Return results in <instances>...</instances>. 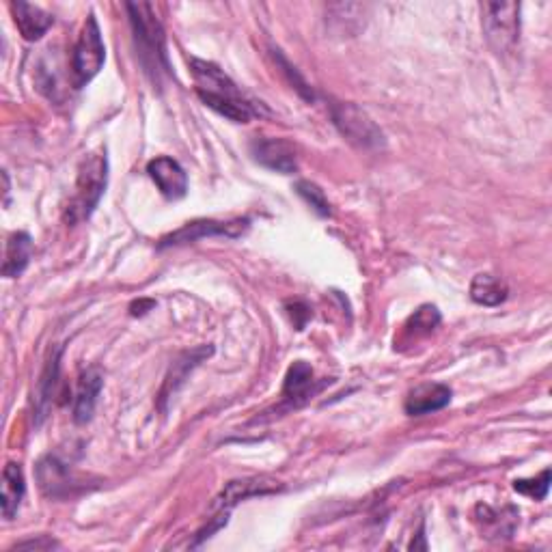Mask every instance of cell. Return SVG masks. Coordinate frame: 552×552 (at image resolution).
Segmentation results:
<instances>
[{"label":"cell","instance_id":"cell-14","mask_svg":"<svg viewBox=\"0 0 552 552\" xmlns=\"http://www.w3.org/2000/svg\"><path fill=\"white\" fill-rule=\"evenodd\" d=\"M11 11H13V20H16L20 35L26 41L41 39L54 24V18L48 11H44L37 5L22 3V0H18V3H11Z\"/></svg>","mask_w":552,"mask_h":552},{"label":"cell","instance_id":"cell-6","mask_svg":"<svg viewBox=\"0 0 552 552\" xmlns=\"http://www.w3.org/2000/svg\"><path fill=\"white\" fill-rule=\"evenodd\" d=\"M330 117L345 141L361 149H382L384 147V132L376 126L365 110L356 104L348 102H333L330 104Z\"/></svg>","mask_w":552,"mask_h":552},{"label":"cell","instance_id":"cell-15","mask_svg":"<svg viewBox=\"0 0 552 552\" xmlns=\"http://www.w3.org/2000/svg\"><path fill=\"white\" fill-rule=\"evenodd\" d=\"M26 492L24 473L20 464L9 462L3 471V483H0V512L5 520H11L18 514Z\"/></svg>","mask_w":552,"mask_h":552},{"label":"cell","instance_id":"cell-7","mask_svg":"<svg viewBox=\"0 0 552 552\" xmlns=\"http://www.w3.org/2000/svg\"><path fill=\"white\" fill-rule=\"evenodd\" d=\"M246 229H248V218L231 220V223H220V220H192V223H188V225H184L182 229H177V231L169 233L167 238H162L160 248L177 246V244H188V242H197V240L207 238V236L240 238Z\"/></svg>","mask_w":552,"mask_h":552},{"label":"cell","instance_id":"cell-2","mask_svg":"<svg viewBox=\"0 0 552 552\" xmlns=\"http://www.w3.org/2000/svg\"><path fill=\"white\" fill-rule=\"evenodd\" d=\"M130 16L136 57L141 61L145 74L154 85H162V78L169 76V54H167V35H164L162 22L156 11L147 3H126Z\"/></svg>","mask_w":552,"mask_h":552},{"label":"cell","instance_id":"cell-9","mask_svg":"<svg viewBox=\"0 0 552 552\" xmlns=\"http://www.w3.org/2000/svg\"><path fill=\"white\" fill-rule=\"evenodd\" d=\"M276 490H281L279 483H276L274 479H266V477H248V479L229 481L225 490L216 496L212 512H229L231 514V509L236 507L240 501L253 499V496L272 494Z\"/></svg>","mask_w":552,"mask_h":552},{"label":"cell","instance_id":"cell-4","mask_svg":"<svg viewBox=\"0 0 552 552\" xmlns=\"http://www.w3.org/2000/svg\"><path fill=\"white\" fill-rule=\"evenodd\" d=\"M483 35L496 54L514 52L520 39V5L518 3H483Z\"/></svg>","mask_w":552,"mask_h":552},{"label":"cell","instance_id":"cell-1","mask_svg":"<svg viewBox=\"0 0 552 552\" xmlns=\"http://www.w3.org/2000/svg\"><path fill=\"white\" fill-rule=\"evenodd\" d=\"M190 72L197 82L199 100L236 123H248L261 115V104L253 102L248 95L233 82L223 69L210 61L190 59Z\"/></svg>","mask_w":552,"mask_h":552},{"label":"cell","instance_id":"cell-10","mask_svg":"<svg viewBox=\"0 0 552 552\" xmlns=\"http://www.w3.org/2000/svg\"><path fill=\"white\" fill-rule=\"evenodd\" d=\"M147 173L151 179H154V184L167 199L177 201L186 197L188 175L177 160L169 156H160L147 164Z\"/></svg>","mask_w":552,"mask_h":552},{"label":"cell","instance_id":"cell-12","mask_svg":"<svg viewBox=\"0 0 552 552\" xmlns=\"http://www.w3.org/2000/svg\"><path fill=\"white\" fill-rule=\"evenodd\" d=\"M104 389V376L98 367H89L80 374L76 382V393H74V406L72 414L78 425L89 423L93 419L95 406H98V397Z\"/></svg>","mask_w":552,"mask_h":552},{"label":"cell","instance_id":"cell-13","mask_svg":"<svg viewBox=\"0 0 552 552\" xmlns=\"http://www.w3.org/2000/svg\"><path fill=\"white\" fill-rule=\"evenodd\" d=\"M451 389L445 384H436V382H425L414 386V389L408 393L404 410L410 417H423V414H432L443 410L451 404Z\"/></svg>","mask_w":552,"mask_h":552},{"label":"cell","instance_id":"cell-3","mask_svg":"<svg viewBox=\"0 0 552 552\" xmlns=\"http://www.w3.org/2000/svg\"><path fill=\"white\" fill-rule=\"evenodd\" d=\"M108 184V160L106 154H89L82 160L76 179V192L69 199L65 210V220L69 225H76L80 220H87L95 207H98Z\"/></svg>","mask_w":552,"mask_h":552},{"label":"cell","instance_id":"cell-21","mask_svg":"<svg viewBox=\"0 0 552 552\" xmlns=\"http://www.w3.org/2000/svg\"><path fill=\"white\" fill-rule=\"evenodd\" d=\"M296 190H298V195L302 199H305L320 216L326 218V216L333 214V210H330V203H328V199L324 195V190L320 186H317V184H313V182H298Z\"/></svg>","mask_w":552,"mask_h":552},{"label":"cell","instance_id":"cell-16","mask_svg":"<svg viewBox=\"0 0 552 552\" xmlns=\"http://www.w3.org/2000/svg\"><path fill=\"white\" fill-rule=\"evenodd\" d=\"M33 238L26 231H18L7 240L5 248V264H3V274L7 279H16L31 264L33 257Z\"/></svg>","mask_w":552,"mask_h":552},{"label":"cell","instance_id":"cell-24","mask_svg":"<svg viewBox=\"0 0 552 552\" xmlns=\"http://www.w3.org/2000/svg\"><path fill=\"white\" fill-rule=\"evenodd\" d=\"M57 544L46 540V542H26V544H18V548H54Z\"/></svg>","mask_w":552,"mask_h":552},{"label":"cell","instance_id":"cell-8","mask_svg":"<svg viewBox=\"0 0 552 552\" xmlns=\"http://www.w3.org/2000/svg\"><path fill=\"white\" fill-rule=\"evenodd\" d=\"M251 154L261 167L281 175H292L298 171L296 149L283 138H255L251 143Z\"/></svg>","mask_w":552,"mask_h":552},{"label":"cell","instance_id":"cell-17","mask_svg":"<svg viewBox=\"0 0 552 552\" xmlns=\"http://www.w3.org/2000/svg\"><path fill=\"white\" fill-rule=\"evenodd\" d=\"M37 475H39L41 488H44V492L50 496L69 494V488H72V483H74L72 475H69V471H67V466L61 464L57 458L41 460Z\"/></svg>","mask_w":552,"mask_h":552},{"label":"cell","instance_id":"cell-19","mask_svg":"<svg viewBox=\"0 0 552 552\" xmlns=\"http://www.w3.org/2000/svg\"><path fill=\"white\" fill-rule=\"evenodd\" d=\"M59 358L61 350L54 352V356L46 363V369L41 371V378L37 382V395H35V408H37V417L39 421L46 417V412L52 404V395L57 391V382H59Z\"/></svg>","mask_w":552,"mask_h":552},{"label":"cell","instance_id":"cell-22","mask_svg":"<svg viewBox=\"0 0 552 552\" xmlns=\"http://www.w3.org/2000/svg\"><path fill=\"white\" fill-rule=\"evenodd\" d=\"M514 490L524 496H531L535 501H544L550 490V471L546 468L537 479H516Z\"/></svg>","mask_w":552,"mask_h":552},{"label":"cell","instance_id":"cell-11","mask_svg":"<svg viewBox=\"0 0 552 552\" xmlns=\"http://www.w3.org/2000/svg\"><path fill=\"white\" fill-rule=\"evenodd\" d=\"M324 384L315 382L313 367L305 361H296L292 367H289L285 382H283V404L287 408H298L302 404H307L311 395L320 393Z\"/></svg>","mask_w":552,"mask_h":552},{"label":"cell","instance_id":"cell-5","mask_svg":"<svg viewBox=\"0 0 552 552\" xmlns=\"http://www.w3.org/2000/svg\"><path fill=\"white\" fill-rule=\"evenodd\" d=\"M104 61H106V46L102 39V31L98 20H95V16L91 13L85 26H82L72 54V74H74L76 89L89 85V82L100 74Z\"/></svg>","mask_w":552,"mask_h":552},{"label":"cell","instance_id":"cell-20","mask_svg":"<svg viewBox=\"0 0 552 552\" xmlns=\"http://www.w3.org/2000/svg\"><path fill=\"white\" fill-rule=\"evenodd\" d=\"M212 354V348H199L195 352H188L184 354V361H177L173 363L171 367V374L167 378V382H164V391H162V399H169V395H173L177 391V386L184 382L188 369H195L205 356Z\"/></svg>","mask_w":552,"mask_h":552},{"label":"cell","instance_id":"cell-23","mask_svg":"<svg viewBox=\"0 0 552 552\" xmlns=\"http://www.w3.org/2000/svg\"><path fill=\"white\" fill-rule=\"evenodd\" d=\"M440 324V313L436 307L432 305H423L417 313H414L410 317L408 322V330H414L417 335H423V333H432V330Z\"/></svg>","mask_w":552,"mask_h":552},{"label":"cell","instance_id":"cell-18","mask_svg":"<svg viewBox=\"0 0 552 552\" xmlns=\"http://www.w3.org/2000/svg\"><path fill=\"white\" fill-rule=\"evenodd\" d=\"M507 285L492 274H477L471 283V298L477 305L483 307H499L501 302L507 300Z\"/></svg>","mask_w":552,"mask_h":552}]
</instances>
